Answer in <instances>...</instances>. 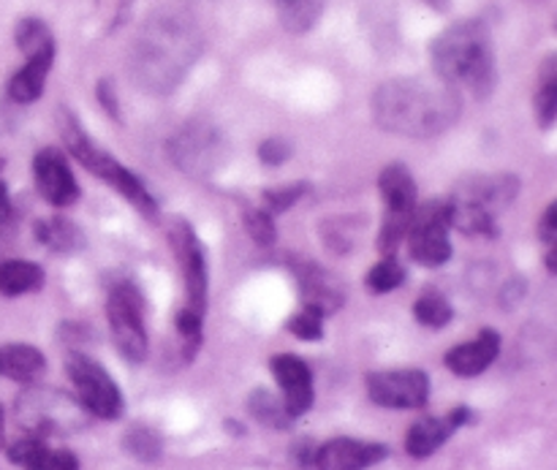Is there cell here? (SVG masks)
Masks as SVG:
<instances>
[{
    "label": "cell",
    "mask_w": 557,
    "mask_h": 470,
    "mask_svg": "<svg viewBox=\"0 0 557 470\" xmlns=\"http://www.w3.org/2000/svg\"><path fill=\"white\" fill-rule=\"evenodd\" d=\"M201 47L205 38L194 16L180 9L156 11L131 44V79L152 96H166L185 79Z\"/></svg>",
    "instance_id": "obj_1"
},
{
    "label": "cell",
    "mask_w": 557,
    "mask_h": 470,
    "mask_svg": "<svg viewBox=\"0 0 557 470\" xmlns=\"http://www.w3.org/2000/svg\"><path fill=\"white\" fill-rule=\"evenodd\" d=\"M460 96L444 82H424L417 76L392 79L375 90L373 118L379 128L408 139H430L460 118Z\"/></svg>",
    "instance_id": "obj_2"
},
{
    "label": "cell",
    "mask_w": 557,
    "mask_h": 470,
    "mask_svg": "<svg viewBox=\"0 0 557 470\" xmlns=\"http://www.w3.org/2000/svg\"><path fill=\"white\" fill-rule=\"evenodd\" d=\"M433 69L449 87H468L476 98H487L498 82L495 52L482 22H457L430 47Z\"/></svg>",
    "instance_id": "obj_3"
},
{
    "label": "cell",
    "mask_w": 557,
    "mask_h": 470,
    "mask_svg": "<svg viewBox=\"0 0 557 470\" xmlns=\"http://www.w3.org/2000/svg\"><path fill=\"white\" fill-rule=\"evenodd\" d=\"M58 123H60V136H63L65 147H69L71 156H74L87 172L96 174V177H101L103 183L112 185L120 196H125V199L141 212V215L147 218L158 215V205L150 196V190H147V185L141 183L134 172H128L117 158L109 156L103 147H98L69 109H60Z\"/></svg>",
    "instance_id": "obj_4"
},
{
    "label": "cell",
    "mask_w": 557,
    "mask_h": 470,
    "mask_svg": "<svg viewBox=\"0 0 557 470\" xmlns=\"http://www.w3.org/2000/svg\"><path fill=\"white\" fill-rule=\"evenodd\" d=\"M14 419L22 433L44 441L87 428V411L82 403L47 386H30L22 392L14 403Z\"/></svg>",
    "instance_id": "obj_5"
},
{
    "label": "cell",
    "mask_w": 557,
    "mask_h": 470,
    "mask_svg": "<svg viewBox=\"0 0 557 470\" xmlns=\"http://www.w3.org/2000/svg\"><path fill=\"white\" fill-rule=\"evenodd\" d=\"M107 319L112 330L114 346L131 364H141L147 357L145 330V299L134 283L123 281L109 292Z\"/></svg>",
    "instance_id": "obj_6"
},
{
    "label": "cell",
    "mask_w": 557,
    "mask_h": 470,
    "mask_svg": "<svg viewBox=\"0 0 557 470\" xmlns=\"http://www.w3.org/2000/svg\"><path fill=\"white\" fill-rule=\"evenodd\" d=\"M226 156L228 147L221 131L210 123H201V120L188 123L169 141V158L188 177H210L212 172L223 166Z\"/></svg>",
    "instance_id": "obj_7"
},
{
    "label": "cell",
    "mask_w": 557,
    "mask_h": 470,
    "mask_svg": "<svg viewBox=\"0 0 557 470\" xmlns=\"http://www.w3.org/2000/svg\"><path fill=\"white\" fill-rule=\"evenodd\" d=\"M69 379L74 384L76 400L82 403L87 413L98 419H120L125 411V400L120 395L117 384L112 375L96 362V359L85 357V354H71L69 362Z\"/></svg>",
    "instance_id": "obj_8"
},
{
    "label": "cell",
    "mask_w": 557,
    "mask_h": 470,
    "mask_svg": "<svg viewBox=\"0 0 557 470\" xmlns=\"http://www.w3.org/2000/svg\"><path fill=\"white\" fill-rule=\"evenodd\" d=\"M408 250L422 267H441L451 259L449 243V201H430L417 207L408 223Z\"/></svg>",
    "instance_id": "obj_9"
},
{
    "label": "cell",
    "mask_w": 557,
    "mask_h": 470,
    "mask_svg": "<svg viewBox=\"0 0 557 470\" xmlns=\"http://www.w3.org/2000/svg\"><path fill=\"white\" fill-rule=\"evenodd\" d=\"M368 397L381 408L413 411L430 400V379L422 370H381L368 375Z\"/></svg>",
    "instance_id": "obj_10"
},
{
    "label": "cell",
    "mask_w": 557,
    "mask_h": 470,
    "mask_svg": "<svg viewBox=\"0 0 557 470\" xmlns=\"http://www.w3.org/2000/svg\"><path fill=\"white\" fill-rule=\"evenodd\" d=\"M172 248L177 253L180 270H183V283L185 294H188V305L185 308L194 310V313L205 316L207 313V259L205 248H201L199 237L194 234V228L185 221H177L172 228Z\"/></svg>",
    "instance_id": "obj_11"
},
{
    "label": "cell",
    "mask_w": 557,
    "mask_h": 470,
    "mask_svg": "<svg viewBox=\"0 0 557 470\" xmlns=\"http://www.w3.org/2000/svg\"><path fill=\"white\" fill-rule=\"evenodd\" d=\"M33 180L41 199L52 207H71L79 199V185L69 166V158L58 147H44L33 158Z\"/></svg>",
    "instance_id": "obj_12"
},
{
    "label": "cell",
    "mask_w": 557,
    "mask_h": 470,
    "mask_svg": "<svg viewBox=\"0 0 557 470\" xmlns=\"http://www.w3.org/2000/svg\"><path fill=\"white\" fill-rule=\"evenodd\" d=\"M270 370L283 389V406H286L288 417H305L315 400L313 373H310L308 362L294 354H277L270 359Z\"/></svg>",
    "instance_id": "obj_13"
},
{
    "label": "cell",
    "mask_w": 557,
    "mask_h": 470,
    "mask_svg": "<svg viewBox=\"0 0 557 470\" xmlns=\"http://www.w3.org/2000/svg\"><path fill=\"white\" fill-rule=\"evenodd\" d=\"M389 457L384 444H368V441L335 438L324 446H315L313 466L315 470H368Z\"/></svg>",
    "instance_id": "obj_14"
},
{
    "label": "cell",
    "mask_w": 557,
    "mask_h": 470,
    "mask_svg": "<svg viewBox=\"0 0 557 470\" xmlns=\"http://www.w3.org/2000/svg\"><path fill=\"white\" fill-rule=\"evenodd\" d=\"M517 194H520V180L515 174H473V177L457 183L451 199L484 207L487 212L498 215L517 199Z\"/></svg>",
    "instance_id": "obj_15"
},
{
    "label": "cell",
    "mask_w": 557,
    "mask_h": 470,
    "mask_svg": "<svg viewBox=\"0 0 557 470\" xmlns=\"http://www.w3.org/2000/svg\"><path fill=\"white\" fill-rule=\"evenodd\" d=\"M473 419V413L468 411L466 406L455 408L449 417H428V419H419L406 435V452L417 460H428L433 457L451 435L457 433L460 428H466L468 422Z\"/></svg>",
    "instance_id": "obj_16"
},
{
    "label": "cell",
    "mask_w": 557,
    "mask_h": 470,
    "mask_svg": "<svg viewBox=\"0 0 557 470\" xmlns=\"http://www.w3.org/2000/svg\"><path fill=\"white\" fill-rule=\"evenodd\" d=\"M500 354V335L495 330H482L476 341L460 343L444 357L446 368L460 379H476Z\"/></svg>",
    "instance_id": "obj_17"
},
{
    "label": "cell",
    "mask_w": 557,
    "mask_h": 470,
    "mask_svg": "<svg viewBox=\"0 0 557 470\" xmlns=\"http://www.w3.org/2000/svg\"><path fill=\"white\" fill-rule=\"evenodd\" d=\"M297 277H299V288H302L305 305L319 308L324 316L337 313V310L343 308V302H346V292H343V286L337 283V277L332 275V272L324 270V267L302 264L297 270Z\"/></svg>",
    "instance_id": "obj_18"
},
{
    "label": "cell",
    "mask_w": 557,
    "mask_h": 470,
    "mask_svg": "<svg viewBox=\"0 0 557 470\" xmlns=\"http://www.w3.org/2000/svg\"><path fill=\"white\" fill-rule=\"evenodd\" d=\"M381 199H384L386 212H397V215H411L417 210V180L408 172L403 163H389L379 177Z\"/></svg>",
    "instance_id": "obj_19"
},
{
    "label": "cell",
    "mask_w": 557,
    "mask_h": 470,
    "mask_svg": "<svg viewBox=\"0 0 557 470\" xmlns=\"http://www.w3.org/2000/svg\"><path fill=\"white\" fill-rule=\"evenodd\" d=\"M47 373V357L27 343H9L0 348V375L16 384H36Z\"/></svg>",
    "instance_id": "obj_20"
},
{
    "label": "cell",
    "mask_w": 557,
    "mask_h": 470,
    "mask_svg": "<svg viewBox=\"0 0 557 470\" xmlns=\"http://www.w3.org/2000/svg\"><path fill=\"white\" fill-rule=\"evenodd\" d=\"M54 63V49H47L41 54H33L27 58V63L11 76L9 82V98L16 103H33L41 98L44 85H47V76L52 71Z\"/></svg>",
    "instance_id": "obj_21"
},
{
    "label": "cell",
    "mask_w": 557,
    "mask_h": 470,
    "mask_svg": "<svg viewBox=\"0 0 557 470\" xmlns=\"http://www.w3.org/2000/svg\"><path fill=\"white\" fill-rule=\"evenodd\" d=\"M446 201H449V228L471 234V237H498V223H495L493 212L460 199Z\"/></svg>",
    "instance_id": "obj_22"
},
{
    "label": "cell",
    "mask_w": 557,
    "mask_h": 470,
    "mask_svg": "<svg viewBox=\"0 0 557 470\" xmlns=\"http://www.w3.org/2000/svg\"><path fill=\"white\" fill-rule=\"evenodd\" d=\"M44 286V270L33 261L9 259L0 264V294L3 297H22Z\"/></svg>",
    "instance_id": "obj_23"
},
{
    "label": "cell",
    "mask_w": 557,
    "mask_h": 470,
    "mask_svg": "<svg viewBox=\"0 0 557 470\" xmlns=\"http://www.w3.org/2000/svg\"><path fill=\"white\" fill-rule=\"evenodd\" d=\"M33 234L41 245H47L54 253H74L85 245L79 228L69 221V218H47V221H38L33 226Z\"/></svg>",
    "instance_id": "obj_24"
},
{
    "label": "cell",
    "mask_w": 557,
    "mask_h": 470,
    "mask_svg": "<svg viewBox=\"0 0 557 470\" xmlns=\"http://www.w3.org/2000/svg\"><path fill=\"white\" fill-rule=\"evenodd\" d=\"M277 20L288 33H308L319 22L324 0H272Z\"/></svg>",
    "instance_id": "obj_25"
},
{
    "label": "cell",
    "mask_w": 557,
    "mask_h": 470,
    "mask_svg": "<svg viewBox=\"0 0 557 470\" xmlns=\"http://www.w3.org/2000/svg\"><path fill=\"white\" fill-rule=\"evenodd\" d=\"M413 316H417V321L422 326L444 330V326L455 319V310H451L449 299H446L444 294L435 292V288H428V292L417 299V305H413Z\"/></svg>",
    "instance_id": "obj_26"
},
{
    "label": "cell",
    "mask_w": 557,
    "mask_h": 470,
    "mask_svg": "<svg viewBox=\"0 0 557 470\" xmlns=\"http://www.w3.org/2000/svg\"><path fill=\"white\" fill-rule=\"evenodd\" d=\"M248 411L253 413L256 422H261L270 430H286L292 424V417L286 413V406L283 400H277L272 392L256 389L248 400Z\"/></svg>",
    "instance_id": "obj_27"
},
{
    "label": "cell",
    "mask_w": 557,
    "mask_h": 470,
    "mask_svg": "<svg viewBox=\"0 0 557 470\" xmlns=\"http://www.w3.org/2000/svg\"><path fill=\"white\" fill-rule=\"evenodd\" d=\"M16 47H20V52L25 54V58H33V54H41L47 52V49H54V38L52 33H49L47 22L36 20V16H25V20L16 25Z\"/></svg>",
    "instance_id": "obj_28"
},
{
    "label": "cell",
    "mask_w": 557,
    "mask_h": 470,
    "mask_svg": "<svg viewBox=\"0 0 557 470\" xmlns=\"http://www.w3.org/2000/svg\"><path fill=\"white\" fill-rule=\"evenodd\" d=\"M557 114V71H555V60L549 58L547 65H544L542 74V87L536 92V118L544 128L555 123Z\"/></svg>",
    "instance_id": "obj_29"
},
{
    "label": "cell",
    "mask_w": 557,
    "mask_h": 470,
    "mask_svg": "<svg viewBox=\"0 0 557 470\" xmlns=\"http://www.w3.org/2000/svg\"><path fill=\"white\" fill-rule=\"evenodd\" d=\"M123 446L141 462H156L161 457V435L150 428H141V424L125 433Z\"/></svg>",
    "instance_id": "obj_30"
},
{
    "label": "cell",
    "mask_w": 557,
    "mask_h": 470,
    "mask_svg": "<svg viewBox=\"0 0 557 470\" xmlns=\"http://www.w3.org/2000/svg\"><path fill=\"white\" fill-rule=\"evenodd\" d=\"M406 281V270L400 267V261L395 256H384L373 270L368 272V288L375 294H389L395 288L403 286Z\"/></svg>",
    "instance_id": "obj_31"
},
{
    "label": "cell",
    "mask_w": 557,
    "mask_h": 470,
    "mask_svg": "<svg viewBox=\"0 0 557 470\" xmlns=\"http://www.w3.org/2000/svg\"><path fill=\"white\" fill-rule=\"evenodd\" d=\"M288 332L292 335H297L299 341H321L324 337V313H321L319 308H310V305H305L302 313L292 316L288 319Z\"/></svg>",
    "instance_id": "obj_32"
},
{
    "label": "cell",
    "mask_w": 557,
    "mask_h": 470,
    "mask_svg": "<svg viewBox=\"0 0 557 470\" xmlns=\"http://www.w3.org/2000/svg\"><path fill=\"white\" fill-rule=\"evenodd\" d=\"M245 228H248L250 239L261 248H270L275 243V221H272V212L267 210H248L245 212Z\"/></svg>",
    "instance_id": "obj_33"
},
{
    "label": "cell",
    "mask_w": 557,
    "mask_h": 470,
    "mask_svg": "<svg viewBox=\"0 0 557 470\" xmlns=\"http://www.w3.org/2000/svg\"><path fill=\"white\" fill-rule=\"evenodd\" d=\"M308 194V183H294L281 185V188L264 190V210L267 212H286L297 205L302 196Z\"/></svg>",
    "instance_id": "obj_34"
},
{
    "label": "cell",
    "mask_w": 557,
    "mask_h": 470,
    "mask_svg": "<svg viewBox=\"0 0 557 470\" xmlns=\"http://www.w3.org/2000/svg\"><path fill=\"white\" fill-rule=\"evenodd\" d=\"M25 470H79V460L65 449H44L38 460H33Z\"/></svg>",
    "instance_id": "obj_35"
},
{
    "label": "cell",
    "mask_w": 557,
    "mask_h": 470,
    "mask_svg": "<svg viewBox=\"0 0 557 470\" xmlns=\"http://www.w3.org/2000/svg\"><path fill=\"white\" fill-rule=\"evenodd\" d=\"M259 158L267 166H281V163H286L292 158V145L286 139H267L259 147Z\"/></svg>",
    "instance_id": "obj_36"
},
{
    "label": "cell",
    "mask_w": 557,
    "mask_h": 470,
    "mask_svg": "<svg viewBox=\"0 0 557 470\" xmlns=\"http://www.w3.org/2000/svg\"><path fill=\"white\" fill-rule=\"evenodd\" d=\"M539 239H542L547 248H555V239H557V205L555 201L547 207L542 223H539Z\"/></svg>",
    "instance_id": "obj_37"
},
{
    "label": "cell",
    "mask_w": 557,
    "mask_h": 470,
    "mask_svg": "<svg viewBox=\"0 0 557 470\" xmlns=\"http://www.w3.org/2000/svg\"><path fill=\"white\" fill-rule=\"evenodd\" d=\"M98 101L109 109V114H112V118H117V98H114L112 82H107V79L98 82Z\"/></svg>",
    "instance_id": "obj_38"
},
{
    "label": "cell",
    "mask_w": 557,
    "mask_h": 470,
    "mask_svg": "<svg viewBox=\"0 0 557 470\" xmlns=\"http://www.w3.org/2000/svg\"><path fill=\"white\" fill-rule=\"evenodd\" d=\"M11 212H14V205H11V196H9V188H5L3 177H0V226L9 221Z\"/></svg>",
    "instance_id": "obj_39"
},
{
    "label": "cell",
    "mask_w": 557,
    "mask_h": 470,
    "mask_svg": "<svg viewBox=\"0 0 557 470\" xmlns=\"http://www.w3.org/2000/svg\"><path fill=\"white\" fill-rule=\"evenodd\" d=\"M3 441H5V430H3V406H0V449H3Z\"/></svg>",
    "instance_id": "obj_40"
}]
</instances>
